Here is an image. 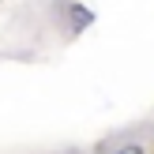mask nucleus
<instances>
[{
  "mask_svg": "<svg viewBox=\"0 0 154 154\" xmlns=\"http://www.w3.org/2000/svg\"><path fill=\"white\" fill-rule=\"evenodd\" d=\"M117 154H143V147H120Z\"/></svg>",
  "mask_w": 154,
  "mask_h": 154,
  "instance_id": "nucleus-1",
  "label": "nucleus"
}]
</instances>
